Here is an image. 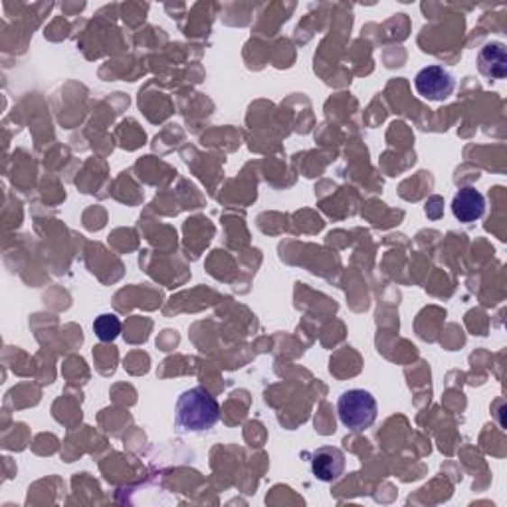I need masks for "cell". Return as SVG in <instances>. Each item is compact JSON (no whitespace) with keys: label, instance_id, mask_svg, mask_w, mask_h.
Here are the masks:
<instances>
[{"label":"cell","instance_id":"obj_2","mask_svg":"<svg viewBox=\"0 0 507 507\" xmlns=\"http://www.w3.org/2000/svg\"><path fill=\"white\" fill-rule=\"evenodd\" d=\"M337 414L345 429L351 432H363L371 429L377 420L379 407L369 391L351 389L339 397Z\"/></svg>","mask_w":507,"mask_h":507},{"label":"cell","instance_id":"obj_6","mask_svg":"<svg viewBox=\"0 0 507 507\" xmlns=\"http://www.w3.org/2000/svg\"><path fill=\"white\" fill-rule=\"evenodd\" d=\"M478 68L482 76L490 79H503L507 76V50L502 42L485 44L478 54Z\"/></svg>","mask_w":507,"mask_h":507},{"label":"cell","instance_id":"obj_1","mask_svg":"<svg viewBox=\"0 0 507 507\" xmlns=\"http://www.w3.org/2000/svg\"><path fill=\"white\" fill-rule=\"evenodd\" d=\"M175 417L180 430L207 432L220 420V404L205 387H192L177 399Z\"/></svg>","mask_w":507,"mask_h":507},{"label":"cell","instance_id":"obj_4","mask_svg":"<svg viewBox=\"0 0 507 507\" xmlns=\"http://www.w3.org/2000/svg\"><path fill=\"white\" fill-rule=\"evenodd\" d=\"M345 454L333 446H323L311 454V472L321 482H337L345 472Z\"/></svg>","mask_w":507,"mask_h":507},{"label":"cell","instance_id":"obj_5","mask_svg":"<svg viewBox=\"0 0 507 507\" xmlns=\"http://www.w3.org/2000/svg\"><path fill=\"white\" fill-rule=\"evenodd\" d=\"M452 212L464 225H470V222H475L484 217L485 198L482 192L475 190L474 187H464L456 192L452 200Z\"/></svg>","mask_w":507,"mask_h":507},{"label":"cell","instance_id":"obj_3","mask_svg":"<svg viewBox=\"0 0 507 507\" xmlns=\"http://www.w3.org/2000/svg\"><path fill=\"white\" fill-rule=\"evenodd\" d=\"M414 88H417L419 96L429 101H446L456 88V79L442 66H426L414 78Z\"/></svg>","mask_w":507,"mask_h":507},{"label":"cell","instance_id":"obj_7","mask_svg":"<svg viewBox=\"0 0 507 507\" xmlns=\"http://www.w3.org/2000/svg\"><path fill=\"white\" fill-rule=\"evenodd\" d=\"M94 331L99 341L104 343L115 341L121 333V321L117 316H114V313H104V316L96 318Z\"/></svg>","mask_w":507,"mask_h":507}]
</instances>
